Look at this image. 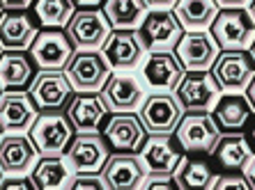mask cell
I'll use <instances>...</instances> for the list:
<instances>
[{"label":"cell","instance_id":"30","mask_svg":"<svg viewBox=\"0 0 255 190\" xmlns=\"http://www.w3.org/2000/svg\"><path fill=\"white\" fill-rule=\"evenodd\" d=\"M216 174L214 167L209 165L207 161H200V158H182L177 165V170L172 172L175 181H177V188L189 190V188H212L214 181H216Z\"/></svg>","mask_w":255,"mask_h":190},{"label":"cell","instance_id":"39","mask_svg":"<svg viewBox=\"0 0 255 190\" xmlns=\"http://www.w3.org/2000/svg\"><path fill=\"white\" fill-rule=\"evenodd\" d=\"M244 94H246V99L251 101V106H253V110H255V76L251 78V83L246 85V89H244Z\"/></svg>","mask_w":255,"mask_h":190},{"label":"cell","instance_id":"20","mask_svg":"<svg viewBox=\"0 0 255 190\" xmlns=\"http://www.w3.org/2000/svg\"><path fill=\"white\" fill-rule=\"evenodd\" d=\"M99 174L104 177V184L108 190L142 188V181L147 177L138 154H125V151H115L108 156Z\"/></svg>","mask_w":255,"mask_h":190},{"label":"cell","instance_id":"21","mask_svg":"<svg viewBox=\"0 0 255 190\" xmlns=\"http://www.w3.org/2000/svg\"><path fill=\"white\" fill-rule=\"evenodd\" d=\"M37 117V108L28 89L0 92V133H25Z\"/></svg>","mask_w":255,"mask_h":190},{"label":"cell","instance_id":"37","mask_svg":"<svg viewBox=\"0 0 255 190\" xmlns=\"http://www.w3.org/2000/svg\"><path fill=\"white\" fill-rule=\"evenodd\" d=\"M149 9H170L177 0H145Z\"/></svg>","mask_w":255,"mask_h":190},{"label":"cell","instance_id":"3","mask_svg":"<svg viewBox=\"0 0 255 190\" xmlns=\"http://www.w3.org/2000/svg\"><path fill=\"white\" fill-rule=\"evenodd\" d=\"M207 30L221 51L249 48L255 37V23L246 7H221Z\"/></svg>","mask_w":255,"mask_h":190},{"label":"cell","instance_id":"43","mask_svg":"<svg viewBox=\"0 0 255 190\" xmlns=\"http://www.w3.org/2000/svg\"><path fill=\"white\" fill-rule=\"evenodd\" d=\"M249 53H251V58L255 60V37H253V42H251V46H249Z\"/></svg>","mask_w":255,"mask_h":190},{"label":"cell","instance_id":"38","mask_svg":"<svg viewBox=\"0 0 255 190\" xmlns=\"http://www.w3.org/2000/svg\"><path fill=\"white\" fill-rule=\"evenodd\" d=\"M244 174L249 177V181H251V186L255 188V154L251 156V161H249V165L244 167Z\"/></svg>","mask_w":255,"mask_h":190},{"label":"cell","instance_id":"40","mask_svg":"<svg viewBox=\"0 0 255 190\" xmlns=\"http://www.w3.org/2000/svg\"><path fill=\"white\" fill-rule=\"evenodd\" d=\"M251 0H216L219 7H246Z\"/></svg>","mask_w":255,"mask_h":190},{"label":"cell","instance_id":"45","mask_svg":"<svg viewBox=\"0 0 255 190\" xmlns=\"http://www.w3.org/2000/svg\"><path fill=\"white\" fill-rule=\"evenodd\" d=\"M0 12H2V5H0Z\"/></svg>","mask_w":255,"mask_h":190},{"label":"cell","instance_id":"23","mask_svg":"<svg viewBox=\"0 0 255 190\" xmlns=\"http://www.w3.org/2000/svg\"><path fill=\"white\" fill-rule=\"evenodd\" d=\"M37 149L23 133H5L0 137V172L28 174L37 161Z\"/></svg>","mask_w":255,"mask_h":190},{"label":"cell","instance_id":"18","mask_svg":"<svg viewBox=\"0 0 255 190\" xmlns=\"http://www.w3.org/2000/svg\"><path fill=\"white\" fill-rule=\"evenodd\" d=\"M65 115L74 133H101L108 119V108L99 92H74Z\"/></svg>","mask_w":255,"mask_h":190},{"label":"cell","instance_id":"41","mask_svg":"<svg viewBox=\"0 0 255 190\" xmlns=\"http://www.w3.org/2000/svg\"><path fill=\"white\" fill-rule=\"evenodd\" d=\"M74 7H101L104 0H71Z\"/></svg>","mask_w":255,"mask_h":190},{"label":"cell","instance_id":"24","mask_svg":"<svg viewBox=\"0 0 255 190\" xmlns=\"http://www.w3.org/2000/svg\"><path fill=\"white\" fill-rule=\"evenodd\" d=\"M209 113H212L216 126L221 128V133H226V131H244V126L251 122L255 110L244 92H226V94L219 96V101L214 103Z\"/></svg>","mask_w":255,"mask_h":190},{"label":"cell","instance_id":"33","mask_svg":"<svg viewBox=\"0 0 255 190\" xmlns=\"http://www.w3.org/2000/svg\"><path fill=\"white\" fill-rule=\"evenodd\" d=\"M214 190H226V188H237V190H253L249 177L244 172H228V174H216V181L212 186Z\"/></svg>","mask_w":255,"mask_h":190},{"label":"cell","instance_id":"11","mask_svg":"<svg viewBox=\"0 0 255 190\" xmlns=\"http://www.w3.org/2000/svg\"><path fill=\"white\" fill-rule=\"evenodd\" d=\"M108 113H138L145 101V85L131 71H115L108 76L104 87L99 89Z\"/></svg>","mask_w":255,"mask_h":190},{"label":"cell","instance_id":"22","mask_svg":"<svg viewBox=\"0 0 255 190\" xmlns=\"http://www.w3.org/2000/svg\"><path fill=\"white\" fill-rule=\"evenodd\" d=\"M39 25L25 9H2L0 12V48L2 51H28Z\"/></svg>","mask_w":255,"mask_h":190},{"label":"cell","instance_id":"27","mask_svg":"<svg viewBox=\"0 0 255 190\" xmlns=\"http://www.w3.org/2000/svg\"><path fill=\"white\" fill-rule=\"evenodd\" d=\"M28 174L37 190H60L69 186L74 170L65 161V156H42L35 161Z\"/></svg>","mask_w":255,"mask_h":190},{"label":"cell","instance_id":"19","mask_svg":"<svg viewBox=\"0 0 255 190\" xmlns=\"http://www.w3.org/2000/svg\"><path fill=\"white\" fill-rule=\"evenodd\" d=\"M101 135L111 151L138 154V149L142 147L145 137H147V131H145L138 113H113V117H108V122L104 124Z\"/></svg>","mask_w":255,"mask_h":190},{"label":"cell","instance_id":"6","mask_svg":"<svg viewBox=\"0 0 255 190\" xmlns=\"http://www.w3.org/2000/svg\"><path fill=\"white\" fill-rule=\"evenodd\" d=\"M209 73L221 87V92H244L251 78L255 76V60L251 58L249 48L219 51Z\"/></svg>","mask_w":255,"mask_h":190},{"label":"cell","instance_id":"13","mask_svg":"<svg viewBox=\"0 0 255 190\" xmlns=\"http://www.w3.org/2000/svg\"><path fill=\"white\" fill-rule=\"evenodd\" d=\"M184 28L170 9H149L138 25V35L147 51H172Z\"/></svg>","mask_w":255,"mask_h":190},{"label":"cell","instance_id":"17","mask_svg":"<svg viewBox=\"0 0 255 190\" xmlns=\"http://www.w3.org/2000/svg\"><path fill=\"white\" fill-rule=\"evenodd\" d=\"M172 94L186 113V110H212L223 92L209 71H184Z\"/></svg>","mask_w":255,"mask_h":190},{"label":"cell","instance_id":"4","mask_svg":"<svg viewBox=\"0 0 255 190\" xmlns=\"http://www.w3.org/2000/svg\"><path fill=\"white\" fill-rule=\"evenodd\" d=\"M111 30L113 28L101 7H76L65 25L67 37L76 51H99Z\"/></svg>","mask_w":255,"mask_h":190},{"label":"cell","instance_id":"15","mask_svg":"<svg viewBox=\"0 0 255 190\" xmlns=\"http://www.w3.org/2000/svg\"><path fill=\"white\" fill-rule=\"evenodd\" d=\"M182 113L184 110H182V106L177 103L172 92H152V94L145 96L142 106L138 108V117H140L147 135H152V133L170 135L175 131Z\"/></svg>","mask_w":255,"mask_h":190},{"label":"cell","instance_id":"16","mask_svg":"<svg viewBox=\"0 0 255 190\" xmlns=\"http://www.w3.org/2000/svg\"><path fill=\"white\" fill-rule=\"evenodd\" d=\"M62 156L74 172H101L111 149L101 133H74Z\"/></svg>","mask_w":255,"mask_h":190},{"label":"cell","instance_id":"32","mask_svg":"<svg viewBox=\"0 0 255 190\" xmlns=\"http://www.w3.org/2000/svg\"><path fill=\"white\" fill-rule=\"evenodd\" d=\"M71 190H108L104 184V177L99 172H74V177L69 179Z\"/></svg>","mask_w":255,"mask_h":190},{"label":"cell","instance_id":"26","mask_svg":"<svg viewBox=\"0 0 255 190\" xmlns=\"http://www.w3.org/2000/svg\"><path fill=\"white\" fill-rule=\"evenodd\" d=\"M35 62L25 51L0 53V89H28L35 78Z\"/></svg>","mask_w":255,"mask_h":190},{"label":"cell","instance_id":"42","mask_svg":"<svg viewBox=\"0 0 255 190\" xmlns=\"http://www.w3.org/2000/svg\"><path fill=\"white\" fill-rule=\"evenodd\" d=\"M246 9H249V14H251V18H253V23H255V0H251L249 5H246Z\"/></svg>","mask_w":255,"mask_h":190},{"label":"cell","instance_id":"46","mask_svg":"<svg viewBox=\"0 0 255 190\" xmlns=\"http://www.w3.org/2000/svg\"><path fill=\"white\" fill-rule=\"evenodd\" d=\"M0 53H2V48H0Z\"/></svg>","mask_w":255,"mask_h":190},{"label":"cell","instance_id":"14","mask_svg":"<svg viewBox=\"0 0 255 190\" xmlns=\"http://www.w3.org/2000/svg\"><path fill=\"white\" fill-rule=\"evenodd\" d=\"M99 51L113 71H133L147 53L138 30H111Z\"/></svg>","mask_w":255,"mask_h":190},{"label":"cell","instance_id":"8","mask_svg":"<svg viewBox=\"0 0 255 190\" xmlns=\"http://www.w3.org/2000/svg\"><path fill=\"white\" fill-rule=\"evenodd\" d=\"M28 94L35 103L37 113L42 110H65L74 96V87L60 69H39L28 85Z\"/></svg>","mask_w":255,"mask_h":190},{"label":"cell","instance_id":"29","mask_svg":"<svg viewBox=\"0 0 255 190\" xmlns=\"http://www.w3.org/2000/svg\"><path fill=\"white\" fill-rule=\"evenodd\" d=\"M221 7L216 0H177L172 12L184 30H207Z\"/></svg>","mask_w":255,"mask_h":190},{"label":"cell","instance_id":"28","mask_svg":"<svg viewBox=\"0 0 255 190\" xmlns=\"http://www.w3.org/2000/svg\"><path fill=\"white\" fill-rule=\"evenodd\" d=\"M101 12L113 30H138L149 7L145 0H104Z\"/></svg>","mask_w":255,"mask_h":190},{"label":"cell","instance_id":"47","mask_svg":"<svg viewBox=\"0 0 255 190\" xmlns=\"http://www.w3.org/2000/svg\"><path fill=\"white\" fill-rule=\"evenodd\" d=\"M0 177H2V172H0Z\"/></svg>","mask_w":255,"mask_h":190},{"label":"cell","instance_id":"10","mask_svg":"<svg viewBox=\"0 0 255 190\" xmlns=\"http://www.w3.org/2000/svg\"><path fill=\"white\" fill-rule=\"evenodd\" d=\"M219 51V44L214 42L209 30H184L172 48L184 71H209Z\"/></svg>","mask_w":255,"mask_h":190},{"label":"cell","instance_id":"5","mask_svg":"<svg viewBox=\"0 0 255 190\" xmlns=\"http://www.w3.org/2000/svg\"><path fill=\"white\" fill-rule=\"evenodd\" d=\"M62 71L74 92H99L113 69L101 51H74Z\"/></svg>","mask_w":255,"mask_h":190},{"label":"cell","instance_id":"36","mask_svg":"<svg viewBox=\"0 0 255 190\" xmlns=\"http://www.w3.org/2000/svg\"><path fill=\"white\" fill-rule=\"evenodd\" d=\"M2 9H28L32 0H0Z\"/></svg>","mask_w":255,"mask_h":190},{"label":"cell","instance_id":"48","mask_svg":"<svg viewBox=\"0 0 255 190\" xmlns=\"http://www.w3.org/2000/svg\"><path fill=\"white\" fill-rule=\"evenodd\" d=\"M0 92H2V89H0Z\"/></svg>","mask_w":255,"mask_h":190},{"label":"cell","instance_id":"25","mask_svg":"<svg viewBox=\"0 0 255 190\" xmlns=\"http://www.w3.org/2000/svg\"><path fill=\"white\" fill-rule=\"evenodd\" d=\"M212 154L223 170L244 172V167L249 165L251 156H253V147L242 131H226L219 135Z\"/></svg>","mask_w":255,"mask_h":190},{"label":"cell","instance_id":"7","mask_svg":"<svg viewBox=\"0 0 255 190\" xmlns=\"http://www.w3.org/2000/svg\"><path fill=\"white\" fill-rule=\"evenodd\" d=\"M138 158H140L147 177H168L177 170L179 161L184 158V151L172 133L170 135L152 133L145 137L142 147L138 149Z\"/></svg>","mask_w":255,"mask_h":190},{"label":"cell","instance_id":"44","mask_svg":"<svg viewBox=\"0 0 255 190\" xmlns=\"http://www.w3.org/2000/svg\"><path fill=\"white\" fill-rule=\"evenodd\" d=\"M249 142H251V147H255V124H253V128H251V140Z\"/></svg>","mask_w":255,"mask_h":190},{"label":"cell","instance_id":"12","mask_svg":"<svg viewBox=\"0 0 255 190\" xmlns=\"http://www.w3.org/2000/svg\"><path fill=\"white\" fill-rule=\"evenodd\" d=\"M138 66L142 83L152 92H175L184 76V66L172 51H147Z\"/></svg>","mask_w":255,"mask_h":190},{"label":"cell","instance_id":"1","mask_svg":"<svg viewBox=\"0 0 255 190\" xmlns=\"http://www.w3.org/2000/svg\"><path fill=\"white\" fill-rule=\"evenodd\" d=\"M28 137L39 156H62L74 137V128L65 110H42L32 119Z\"/></svg>","mask_w":255,"mask_h":190},{"label":"cell","instance_id":"34","mask_svg":"<svg viewBox=\"0 0 255 190\" xmlns=\"http://www.w3.org/2000/svg\"><path fill=\"white\" fill-rule=\"evenodd\" d=\"M0 190H35V184L30 174H2Z\"/></svg>","mask_w":255,"mask_h":190},{"label":"cell","instance_id":"2","mask_svg":"<svg viewBox=\"0 0 255 190\" xmlns=\"http://www.w3.org/2000/svg\"><path fill=\"white\" fill-rule=\"evenodd\" d=\"M172 135L184 154H212L221 128L209 110H186L179 117Z\"/></svg>","mask_w":255,"mask_h":190},{"label":"cell","instance_id":"9","mask_svg":"<svg viewBox=\"0 0 255 190\" xmlns=\"http://www.w3.org/2000/svg\"><path fill=\"white\" fill-rule=\"evenodd\" d=\"M28 51L37 69H60L62 71L76 48L69 42L65 28H39Z\"/></svg>","mask_w":255,"mask_h":190},{"label":"cell","instance_id":"31","mask_svg":"<svg viewBox=\"0 0 255 190\" xmlns=\"http://www.w3.org/2000/svg\"><path fill=\"white\" fill-rule=\"evenodd\" d=\"M74 9L71 0H32V12L42 28H65Z\"/></svg>","mask_w":255,"mask_h":190},{"label":"cell","instance_id":"35","mask_svg":"<svg viewBox=\"0 0 255 190\" xmlns=\"http://www.w3.org/2000/svg\"><path fill=\"white\" fill-rule=\"evenodd\" d=\"M142 188H147V190H170V188H177V181H175L172 174H168V177H145Z\"/></svg>","mask_w":255,"mask_h":190}]
</instances>
